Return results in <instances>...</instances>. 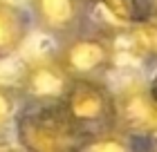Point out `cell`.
Instances as JSON below:
<instances>
[{
    "instance_id": "cell-1",
    "label": "cell",
    "mask_w": 157,
    "mask_h": 152,
    "mask_svg": "<svg viewBox=\"0 0 157 152\" xmlns=\"http://www.w3.org/2000/svg\"><path fill=\"white\" fill-rule=\"evenodd\" d=\"M81 136L63 103H38L18 119V143L25 152H78Z\"/></svg>"
},
{
    "instance_id": "cell-2",
    "label": "cell",
    "mask_w": 157,
    "mask_h": 152,
    "mask_svg": "<svg viewBox=\"0 0 157 152\" xmlns=\"http://www.w3.org/2000/svg\"><path fill=\"white\" fill-rule=\"evenodd\" d=\"M63 107L81 134H105L117 125L115 96L99 81H72Z\"/></svg>"
},
{
    "instance_id": "cell-3",
    "label": "cell",
    "mask_w": 157,
    "mask_h": 152,
    "mask_svg": "<svg viewBox=\"0 0 157 152\" xmlns=\"http://www.w3.org/2000/svg\"><path fill=\"white\" fill-rule=\"evenodd\" d=\"M56 61L72 81H97L112 65V45L99 36H78L61 49Z\"/></svg>"
},
{
    "instance_id": "cell-4",
    "label": "cell",
    "mask_w": 157,
    "mask_h": 152,
    "mask_svg": "<svg viewBox=\"0 0 157 152\" xmlns=\"http://www.w3.org/2000/svg\"><path fill=\"white\" fill-rule=\"evenodd\" d=\"M72 78L59 61L38 58L29 63L20 78V92L34 103H63Z\"/></svg>"
},
{
    "instance_id": "cell-5",
    "label": "cell",
    "mask_w": 157,
    "mask_h": 152,
    "mask_svg": "<svg viewBox=\"0 0 157 152\" xmlns=\"http://www.w3.org/2000/svg\"><path fill=\"white\" fill-rule=\"evenodd\" d=\"M115 110L117 125L124 128L126 132H157V101L153 98L151 90L141 85H128L119 96H115Z\"/></svg>"
},
{
    "instance_id": "cell-6",
    "label": "cell",
    "mask_w": 157,
    "mask_h": 152,
    "mask_svg": "<svg viewBox=\"0 0 157 152\" xmlns=\"http://www.w3.org/2000/svg\"><path fill=\"white\" fill-rule=\"evenodd\" d=\"M40 29L56 36L72 34L83 16V0H29Z\"/></svg>"
},
{
    "instance_id": "cell-7",
    "label": "cell",
    "mask_w": 157,
    "mask_h": 152,
    "mask_svg": "<svg viewBox=\"0 0 157 152\" xmlns=\"http://www.w3.org/2000/svg\"><path fill=\"white\" fill-rule=\"evenodd\" d=\"M29 34V16L18 5L0 0V58L16 54Z\"/></svg>"
},
{
    "instance_id": "cell-8",
    "label": "cell",
    "mask_w": 157,
    "mask_h": 152,
    "mask_svg": "<svg viewBox=\"0 0 157 152\" xmlns=\"http://www.w3.org/2000/svg\"><path fill=\"white\" fill-rule=\"evenodd\" d=\"M108 9L112 16L126 23H144L153 16L155 0H97Z\"/></svg>"
},
{
    "instance_id": "cell-9",
    "label": "cell",
    "mask_w": 157,
    "mask_h": 152,
    "mask_svg": "<svg viewBox=\"0 0 157 152\" xmlns=\"http://www.w3.org/2000/svg\"><path fill=\"white\" fill-rule=\"evenodd\" d=\"M132 38V47L139 54L157 58V18H148L144 23H137L130 32Z\"/></svg>"
},
{
    "instance_id": "cell-10",
    "label": "cell",
    "mask_w": 157,
    "mask_h": 152,
    "mask_svg": "<svg viewBox=\"0 0 157 152\" xmlns=\"http://www.w3.org/2000/svg\"><path fill=\"white\" fill-rule=\"evenodd\" d=\"M78 152H128V146L124 143V139L105 132V134L92 136L90 141H83Z\"/></svg>"
},
{
    "instance_id": "cell-11",
    "label": "cell",
    "mask_w": 157,
    "mask_h": 152,
    "mask_svg": "<svg viewBox=\"0 0 157 152\" xmlns=\"http://www.w3.org/2000/svg\"><path fill=\"white\" fill-rule=\"evenodd\" d=\"M13 112H16V92L0 83V134L9 128Z\"/></svg>"
},
{
    "instance_id": "cell-12",
    "label": "cell",
    "mask_w": 157,
    "mask_h": 152,
    "mask_svg": "<svg viewBox=\"0 0 157 152\" xmlns=\"http://www.w3.org/2000/svg\"><path fill=\"white\" fill-rule=\"evenodd\" d=\"M151 94H153V98L157 101V78L153 81V85H151Z\"/></svg>"
},
{
    "instance_id": "cell-13",
    "label": "cell",
    "mask_w": 157,
    "mask_h": 152,
    "mask_svg": "<svg viewBox=\"0 0 157 152\" xmlns=\"http://www.w3.org/2000/svg\"><path fill=\"white\" fill-rule=\"evenodd\" d=\"M0 152H16V150L9 148V146H0Z\"/></svg>"
}]
</instances>
